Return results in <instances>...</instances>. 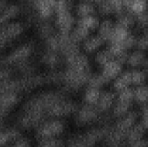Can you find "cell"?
I'll use <instances>...</instances> for the list:
<instances>
[{
    "mask_svg": "<svg viewBox=\"0 0 148 147\" xmlns=\"http://www.w3.org/2000/svg\"><path fill=\"white\" fill-rule=\"evenodd\" d=\"M64 60L66 68L62 72V84L67 91L79 90L88 84L92 75L88 56L79 51Z\"/></svg>",
    "mask_w": 148,
    "mask_h": 147,
    "instance_id": "7a4b0ae2",
    "label": "cell"
},
{
    "mask_svg": "<svg viewBox=\"0 0 148 147\" xmlns=\"http://www.w3.org/2000/svg\"><path fill=\"white\" fill-rule=\"evenodd\" d=\"M148 0H130L127 4V10L134 15L147 11Z\"/></svg>",
    "mask_w": 148,
    "mask_h": 147,
    "instance_id": "484cf974",
    "label": "cell"
},
{
    "mask_svg": "<svg viewBox=\"0 0 148 147\" xmlns=\"http://www.w3.org/2000/svg\"><path fill=\"white\" fill-rule=\"evenodd\" d=\"M22 1H25V2H28V3H31V4H32V2H33V0H22Z\"/></svg>",
    "mask_w": 148,
    "mask_h": 147,
    "instance_id": "ee69618b",
    "label": "cell"
},
{
    "mask_svg": "<svg viewBox=\"0 0 148 147\" xmlns=\"http://www.w3.org/2000/svg\"><path fill=\"white\" fill-rule=\"evenodd\" d=\"M136 23L140 27H145L148 26V12L145 11L135 15Z\"/></svg>",
    "mask_w": 148,
    "mask_h": 147,
    "instance_id": "f35d334b",
    "label": "cell"
},
{
    "mask_svg": "<svg viewBox=\"0 0 148 147\" xmlns=\"http://www.w3.org/2000/svg\"><path fill=\"white\" fill-rule=\"evenodd\" d=\"M116 99L132 103L133 101L134 100V89H132L131 87H128L120 91V92H118Z\"/></svg>",
    "mask_w": 148,
    "mask_h": 147,
    "instance_id": "d590c367",
    "label": "cell"
},
{
    "mask_svg": "<svg viewBox=\"0 0 148 147\" xmlns=\"http://www.w3.org/2000/svg\"><path fill=\"white\" fill-rule=\"evenodd\" d=\"M90 33L91 32L89 31L88 29L77 23L76 25L74 27L72 31L70 32L69 35H70L72 40L75 43L79 44L80 43H83L89 37Z\"/></svg>",
    "mask_w": 148,
    "mask_h": 147,
    "instance_id": "44dd1931",
    "label": "cell"
},
{
    "mask_svg": "<svg viewBox=\"0 0 148 147\" xmlns=\"http://www.w3.org/2000/svg\"><path fill=\"white\" fill-rule=\"evenodd\" d=\"M101 115L95 106L84 104L78 108L75 112V122L79 126L91 125L98 122L101 120Z\"/></svg>",
    "mask_w": 148,
    "mask_h": 147,
    "instance_id": "8992f818",
    "label": "cell"
},
{
    "mask_svg": "<svg viewBox=\"0 0 148 147\" xmlns=\"http://www.w3.org/2000/svg\"><path fill=\"white\" fill-rule=\"evenodd\" d=\"M146 68H147V69H146V75H147V76H148V66H147V67H146Z\"/></svg>",
    "mask_w": 148,
    "mask_h": 147,
    "instance_id": "f6af8a7d",
    "label": "cell"
},
{
    "mask_svg": "<svg viewBox=\"0 0 148 147\" xmlns=\"http://www.w3.org/2000/svg\"><path fill=\"white\" fill-rule=\"evenodd\" d=\"M131 84V71H126L121 72V74L114 79V89H115L116 92H119L126 88L130 87Z\"/></svg>",
    "mask_w": 148,
    "mask_h": 147,
    "instance_id": "ffe728a7",
    "label": "cell"
},
{
    "mask_svg": "<svg viewBox=\"0 0 148 147\" xmlns=\"http://www.w3.org/2000/svg\"><path fill=\"white\" fill-rule=\"evenodd\" d=\"M108 83V81L101 74L91 75L87 85H88V87L95 88V89H101L103 86H104L105 84H106Z\"/></svg>",
    "mask_w": 148,
    "mask_h": 147,
    "instance_id": "d6a6232c",
    "label": "cell"
},
{
    "mask_svg": "<svg viewBox=\"0 0 148 147\" xmlns=\"http://www.w3.org/2000/svg\"><path fill=\"white\" fill-rule=\"evenodd\" d=\"M101 89L95 88L88 87L84 95V102L85 104L95 106L98 102V99L101 95Z\"/></svg>",
    "mask_w": 148,
    "mask_h": 147,
    "instance_id": "f546056e",
    "label": "cell"
},
{
    "mask_svg": "<svg viewBox=\"0 0 148 147\" xmlns=\"http://www.w3.org/2000/svg\"><path fill=\"white\" fill-rule=\"evenodd\" d=\"M66 123L62 118H49L37 128V137L41 141L56 138L62 134Z\"/></svg>",
    "mask_w": 148,
    "mask_h": 147,
    "instance_id": "3957f363",
    "label": "cell"
},
{
    "mask_svg": "<svg viewBox=\"0 0 148 147\" xmlns=\"http://www.w3.org/2000/svg\"><path fill=\"white\" fill-rule=\"evenodd\" d=\"M132 103L131 102H124V101L116 99V102L113 106V116L114 118L119 119L121 117L124 116L130 111H131Z\"/></svg>",
    "mask_w": 148,
    "mask_h": 147,
    "instance_id": "cb8c5ba5",
    "label": "cell"
},
{
    "mask_svg": "<svg viewBox=\"0 0 148 147\" xmlns=\"http://www.w3.org/2000/svg\"><path fill=\"white\" fill-rule=\"evenodd\" d=\"M131 78L132 84H134L137 86H140L144 84L146 79V74L140 69H133L132 71H131Z\"/></svg>",
    "mask_w": 148,
    "mask_h": 147,
    "instance_id": "e575fe53",
    "label": "cell"
},
{
    "mask_svg": "<svg viewBox=\"0 0 148 147\" xmlns=\"http://www.w3.org/2000/svg\"><path fill=\"white\" fill-rule=\"evenodd\" d=\"M45 43H46V50L60 53H59L60 52V43H59L58 33H56L55 35L45 40Z\"/></svg>",
    "mask_w": 148,
    "mask_h": 147,
    "instance_id": "836d02e7",
    "label": "cell"
},
{
    "mask_svg": "<svg viewBox=\"0 0 148 147\" xmlns=\"http://www.w3.org/2000/svg\"><path fill=\"white\" fill-rule=\"evenodd\" d=\"M145 130H148V105H143L141 110V122Z\"/></svg>",
    "mask_w": 148,
    "mask_h": 147,
    "instance_id": "ab89813d",
    "label": "cell"
},
{
    "mask_svg": "<svg viewBox=\"0 0 148 147\" xmlns=\"http://www.w3.org/2000/svg\"><path fill=\"white\" fill-rule=\"evenodd\" d=\"M77 23L83 26L84 27L88 29L89 31L92 32L98 28L100 24V21L96 16L90 15L79 18V20H78Z\"/></svg>",
    "mask_w": 148,
    "mask_h": 147,
    "instance_id": "f1b7e54d",
    "label": "cell"
},
{
    "mask_svg": "<svg viewBox=\"0 0 148 147\" xmlns=\"http://www.w3.org/2000/svg\"><path fill=\"white\" fill-rule=\"evenodd\" d=\"M130 0H105L98 4V12L101 15L119 14L127 10Z\"/></svg>",
    "mask_w": 148,
    "mask_h": 147,
    "instance_id": "ba28073f",
    "label": "cell"
},
{
    "mask_svg": "<svg viewBox=\"0 0 148 147\" xmlns=\"http://www.w3.org/2000/svg\"><path fill=\"white\" fill-rule=\"evenodd\" d=\"M7 6V0H0V14L5 10Z\"/></svg>",
    "mask_w": 148,
    "mask_h": 147,
    "instance_id": "b9f144b4",
    "label": "cell"
},
{
    "mask_svg": "<svg viewBox=\"0 0 148 147\" xmlns=\"http://www.w3.org/2000/svg\"><path fill=\"white\" fill-rule=\"evenodd\" d=\"M147 35L148 36V27H147Z\"/></svg>",
    "mask_w": 148,
    "mask_h": 147,
    "instance_id": "bcb514c9",
    "label": "cell"
},
{
    "mask_svg": "<svg viewBox=\"0 0 148 147\" xmlns=\"http://www.w3.org/2000/svg\"><path fill=\"white\" fill-rule=\"evenodd\" d=\"M20 7L16 4L8 5L5 10L0 14V26L10 22L11 20H14L20 14Z\"/></svg>",
    "mask_w": 148,
    "mask_h": 147,
    "instance_id": "d6986e66",
    "label": "cell"
},
{
    "mask_svg": "<svg viewBox=\"0 0 148 147\" xmlns=\"http://www.w3.org/2000/svg\"><path fill=\"white\" fill-rule=\"evenodd\" d=\"M22 99L21 94L16 92H1L0 93V110L9 113Z\"/></svg>",
    "mask_w": 148,
    "mask_h": 147,
    "instance_id": "8fae6325",
    "label": "cell"
},
{
    "mask_svg": "<svg viewBox=\"0 0 148 147\" xmlns=\"http://www.w3.org/2000/svg\"><path fill=\"white\" fill-rule=\"evenodd\" d=\"M135 47L137 50L145 51L148 49V36L143 35L138 38H136Z\"/></svg>",
    "mask_w": 148,
    "mask_h": 147,
    "instance_id": "74e56055",
    "label": "cell"
},
{
    "mask_svg": "<svg viewBox=\"0 0 148 147\" xmlns=\"http://www.w3.org/2000/svg\"><path fill=\"white\" fill-rule=\"evenodd\" d=\"M106 43L105 40L99 35L89 36L83 42V49L86 53H92L98 51Z\"/></svg>",
    "mask_w": 148,
    "mask_h": 147,
    "instance_id": "ac0fdd59",
    "label": "cell"
},
{
    "mask_svg": "<svg viewBox=\"0 0 148 147\" xmlns=\"http://www.w3.org/2000/svg\"><path fill=\"white\" fill-rule=\"evenodd\" d=\"M11 71L7 69H0V83L10 79Z\"/></svg>",
    "mask_w": 148,
    "mask_h": 147,
    "instance_id": "60d3db41",
    "label": "cell"
},
{
    "mask_svg": "<svg viewBox=\"0 0 148 147\" xmlns=\"http://www.w3.org/2000/svg\"><path fill=\"white\" fill-rule=\"evenodd\" d=\"M115 22L111 20H105L100 22L98 26V35L105 40L106 43H109L114 33Z\"/></svg>",
    "mask_w": 148,
    "mask_h": 147,
    "instance_id": "e0dca14e",
    "label": "cell"
},
{
    "mask_svg": "<svg viewBox=\"0 0 148 147\" xmlns=\"http://www.w3.org/2000/svg\"><path fill=\"white\" fill-rule=\"evenodd\" d=\"M38 22L37 29L40 38H42L43 40H46L51 36L56 34L55 27L51 23L49 22V20H40Z\"/></svg>",
    "mask_w": 148,
    "mask_h": 147,
    "instance_id": "7402d4cb",
    "label": "cell"
},
{
    "mask_svg": "<svg viewBox=\"0 0 148 147\" xmlns=\"http://www.w3.org/2000/svg\"><path fill=\"white\" fill-rule=\"evenodd\" d=\"M95 60L98 65H100L101 66H103L107 63L112 60H115V59L110 50L108 49H106V50L98 51L96 53Z\"/></svg>",
    "mask_w": 148,
    "mask_h": 147,
    "instance_id": "1f68e13d",
    "label": "cell"
},
{
    "mask_svg": "<svg viewBox=\"0 0 148 147\" xmlns=\"http://www.w3.org/2000/svg\"><path fill=\"white\" fill-rule=\"evenodd\" d=\"M35 51L33 42H27L20 45L15 50L10 53L3 61V63L7 66H18L25 62L33 56Z\"/></svg>",
    "mask_w": 148,
    "mask_h": 147,
    "instance_id": "277c9868",
    "label": "cell"
},
{
    "mask_svg": "<svg viewBox=\"0 0 148 147\" xmlns=\"http://www.w3.org/2000/svg\"><path fill=\"white\" fill-rule=\"evenodd\" d=\"M131 35L132 34L130 29L123 27V26L116 24L115 22L114 33H113L112 37H111L108 44H110V43H121V42L125 40Z\"/></svg>",
    "mask_w": 148,
    "mask_h": 147,
    "instance_id": "603a6c76",
    "label": "cell"
},
{
    "mask_svg": "<svg viewBox=\"0 0 148 147\" xmlns=\"http://www.w3.org/2000/svg\"><path fill=\"white\" fill-rule=\"evenodd\" d=\"M116 18V23L120 25L125 27L127 28L130 29L132 28L133 26L135 24L136 20H135V15L130 13L127 10L123 12L120 13L118 14Z\"/></svg>",
    "mask_w": 148,
    "mask_h": 147,
    "instance_id": "4316f807",
    "label": "cell"
},
{
    "mask_svg": "<svg viewBox=\"0 0 148 147\" xmlns=\"http://www.w3.org/2000/svg\"><path fill=\"white\" fill-rule=\"evenodd\" d=\"M95 4L86 0H84L82 2L79 3L76 7V14L79 18L90 15H95Z\"/></svg>",
    "mask_w": 148,
    "mask_h": 147,
    "instance_id": "d4e9b609",
    "label": "cell"
},
{
    "mask_svg": "<svg viewBox=\"0 0 148 147\" xmlns=\"http://www.w3.org/2000/svg\"><path fill=\"white\" fill-rule=\"evenodd\" d=\"M62 145L63 142L56 138L41 141L39 147H62Z\"/></svg>",
    "mask_w": 148,
    "mask_h": 147,
    "instance_id": "8d00e7d4",
    "label": "cell"
},
{
    "mask_svg": "<svg viewBox=\"0 0 148 147\" xmlns=\"http://www.w3.org/2000/svg\"><path fill=\"white\" fill-rule=\"evenodd\" d=\"M41 63L46 67L51 69H56L62 63V57L60 53L46 50L41 56Z\"/></svg>",
    "mask_w": 148,
    "mask_h": 147,
    "instance_id": "9a60e30c",
    "label": "cell"
},
{
    "mask_svg": "<svg viewBox=\"0 0 148 147\" xmlns=\"http://www.w3.org/2000/svg\"><path fill=\"white\" fill-rule=\"evenodd\" d=\"M66 97L61 91H46L33 96L23 105L19 125L27 130L37 128L49 118V112L53 105Z\"/></svg>",
    "mask_w": 148,
    "mask_h": 147,
    "instance_id": "6da1fadb",
    "label": "cell"
},
{
    "mask_svg": "<svg viewBox=\"0 0 148 147\" xmlns=\"http://www.w3.org/2000/svg\"><path fill=\"white\" fill-rule=\"evenodd\" d=\"M86 1H89V2L92 3L93 4H100L101 3H102L103 1H104L105 0H86Z\"/></svg>",
    "mask_w": 148,
    "mask_h": 147,
    "instance_id": "7bdbcfd3",
    "label": "cell"
},
{
    "mask_svg": "<svg viewBox=\"0 0 148 147\" xmlns=\"http://www.w3.org/2000/svg\"><path fill=\"white\" fill-rule=\"evenodd\" d=\"M32 4L40 20H49L55 14V0H33Z\"/></svg>",
    "mask_w": 148,
    "mask_h": 147,
    "instance_id": "30bf717a",
    "label": "cell"
},
{
    "mask_svg": "<svg viewBox=\"0 0 148 147\" xmlns=\"http://www.w3.org/2000/svg\"><path fill=\"white\" fill-rule=\"evenodd\" d=\"M25 25L20 22H10L0 26V48H4L20 37Z\"/></svg>",
    "mask_w": 148,
    "mask_h": 147,
    "instance_id": "5b68a950",
    "label": "cell"
},
{
    "mask_svg": "<svg viewBox=\"0 0 148 147\" xmlns=\"http://www.w3.org/2000/svg\"><path fill=\"white\" fill-rule=\"evenodd\" d=\"M127 63L132 68H138L141 66L146 68L148 66V59L144 51L137 50L129 55Z\"/></svg>",
    "mask_w": 148,
    "mask_h": 147,
    "instance_id": "2e32d148",
    "label": "cell"
},
{
    "mask_svg": "<svg viewBox=\"0 0 148 147\" xmlns=\"http://www.w3.org/2000/svg\"><path fill=\"white\" fill-rule=\"evenodd\" d=\"M123 66L124 65L117 61L112 60L102 66L101 74L108 81V82H110L121 74L123 70Z\"/></svg>",
    "mask_w": 148,
    "mask_h": 147,
    "instance_id": "4fadbf2b",
    "label": "cell"
},
{
    "mask_svg": "<svg viewBox=\"0 0 148 147\" xmlns=\"http://www.w3.org/2000/svg\"><path fill=\"white\" fill-rule=\"evenodd\" d=\"M55 26L58 33H70L75 24V20L70 10L59 12L55 13Z\"/></svg>",
    "mask_w": 148,
    "mask_h": 147,
    "instance_id": "9c48e42d",
    "label": "cell"
},
{
    "mask_svg": "<svg viewBox=\"0 0 148 147\" xmlns=\"http://www.w3.org/2000/svg\"><path fill=\"white\" fill-rule=\"evenodd\" d=\"M134 100L141 105H145L148 102V86L145 84L137 86L134 89Z\"/></svg>",
    "mask_w": 148,
    "mask_h": 147,
    "instance_id": "4dcf8cb0",
    "label": "cell"
},
{
    "mask_svg": "<svg viewBox=\"0 0 148 147\" xmlns=\"http://www.w3.org/2000/svg\"><path fill=\"white\" fill-rule=\"evenodd\" d=\"M137 119H138V114L134 111H130L124 116L117 119V121L114 126L119 131L127 133L129 130L135 125Z\"/></svg>",
    "mask_w": 148,
    "mask_h": 147,
    "instance_id": "5bb4252c",
    "label": "cell"
},
{
    "mask_svg": "<svg viewBox=\"0 0 148 147\" xmlns=\"http://www.w3.org/2000/svg\"><path fill=\"white\" fill-rule=\"evenodd\" d=\"M145 131V128H143L141 124L136 123L132 128L129 130L127 133V138H126L128 140L130 144L138 141V140L143 139Z\"/></svg>",
    "mask_w": 148,
    "mask_h": 147,
    "instance_id": "83f0119b",
    "label": "cell"
},
{
    "mask_svg": "<svg viewBox=\"0 0 148 147\" xmlns=\"http://www.w3.org/2000/svg\"><path fill=\"white\" fill-rule=\"evenodd\" d=\"M116 99V95L112 91H103L98 99V102L95 105L101 114L106 112L113 108Z\"/></svg>",
    "mask_w": 148,
    "mask_h": 147,
    "instance_id": "7c38bea8",
    "label": "cell"
},
{
    "mask_svg": "<svg viewBox=\"0 0 148 147\" xmlns=\"http://www.w3.org/2000/svg\"><path fill=\"white\" fill-rule=\"evenodd\" d=\"M78 107L77 104L67 97L55 104L49 112V118H62L75 113Z\"/></svg>",
    "mask_w": 148,
    "mask_h": 147,
    "instance_id": "52a82bcc",
    "label": "cell"
}]
</instances>
